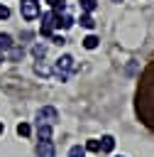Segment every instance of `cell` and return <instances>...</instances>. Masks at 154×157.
<instances>
[{
	"instance_id": "6da1fadb",
	"label": "cell",
	"mask_w": 154,
	"mask_h": 157,
	"mask_svg": "<svg viewBox=\"0 0 154 157\" xmlns=\"http://www.w3.org/2000/svg\"><path fill=\"white\" fill-rule=\"evenodd\" d=\"M134 110L139 115V120L154 130V59L149 61V66L144 69L139 86H137V96H134Z\"/></svg>"
},
{
	"instance_id": "7a4b0ae2",
	"label": "cell",
	"mask_w": 154,
	"mask_h": 157,
	"mask_svg": "<svg viewBox=\"0 0 154 157\" xmlns=\"http://www.w3.org/2000/svg\"><path fill=\"white\" fill-rule=\"evenodd\" d=\"M73 71H78V64H76V59H73L71 54H61V56L56 59L54 69H51V74L56 76V81H66Z\"/></svg>"
},
{
	"instance_id": "3957f363",
	"label": "cell",
	"mask_w": 154,
	"mask_h": 157,
	"mask_svg": "<svg viewBox=\"0 0 154 157\" xmlns=\"http://www.w3.org/2000/svg\"><path fill=\"white\" fill-rule=\"evenodd\" d=\"M37 20H42V25H39V34H42V37H51L54 29H56V15H54V10H49V12H39Z\"/></svg>"
},
{
	"instance_id": "277c9868",
	"label": "cell",
	"mask_w": 154,
	"mask_h": 157,
	"mask_svg": "<svg viewBox=\"0 0 154 157\" xmlns=\"http://www.w3.org/2000/svg\"><path fill=\"white\" fill-rule=\"evenodd\" d=\"M39 12H42L39 0H22V2H20V15H22L27 22H34V20L39 17Z\"/></svg>"
},
{
	"instance_id": "5b68a950",
	"label": "cell",
	"mask_w": 154,
	"mask_h": 157,
	"mask_svg": "<svg viewBox=\"0 0 154 157\" xmlns=\"http://www.w3.org/2000/svg\"><path fill=\"white\" fill-rule=\"evenodd\" d=\"M37 125H54L56 120H59V110L54 108V105H44V108H39L37 110Z\"/></svg>"
},
{
	"instance_id": "8992f818",
	"label": "cell",
	"mask_w": 154,
	"mask_h": 157,
	"mask_svg": "<svg viewBox=\"0 0 154 157\" xmlns=\"http://www.w3.org/2000/svg\"><path fill=\"white\" fill-rule=\"evenodd\" d=\"M37 157H56V150H54V142L51 140H39L37 147H34Z\"/></svg>"
},
{
	"instance_id": "52a82bcc",
	"label": "cell",
	"mask_w": 154,
	"mask_h": 157,
	"mask_svg": "<svg viewBox=\"0 0 154 157\" xmlns=\"http://www.w3.org/2000/svg\"><path fill=\"white\" fill-rule=\"evenodd\" d=\"M73 25H76V17H73L68 10H64V12L56 15V27H59V29H71Z\"/></svg>"
},
{
	"instance_id": "ba28073f",
	"label": "cell",
	"mask_w": 154,
	"mask_h": 157,
	"mask_svg": "<svg viewBox=\"0 0 154 157\" xmlns=\"http://www.w3.org/2000/svg\"><path fill=\"white\" fill-rule=\"evenodd\" d=\"M98 142H100V152H112L115 150V137L112 135H103Z\"/></svg>"
},
{
	"instance_id": "9c48e42d",
	"label": "cell",
	"mask_w": 154,
	"mask_h": 157,
	"mask_svg": "<svg viewBox=\"0 0 154 157\" xmlns=\"http://www.w3.org/2000/svg\"><path fill=\"white\" fill-rule=\"evenodd\" d=\"M76 22H81V27H86V29H93V27H95L93 12H81V17H78Z\"/></svg>"
},
{
	"instance_id": "30bf717a",
	"label": "cell",
	"mask_w": 154,
	"mask_h": 157,
	"mask_svg": "<svg viewBox=\"0 0 154 157\" xmlns=\"http://www.w3.org/2000/svg\"><path fill=\"white\" fill-rule=\"evenodd\" d=\"M15 44V39H12V34H7V32H0V52L5 54L10 47Z\"/></svg>"
},
{
	"instance_id": "8fae6325",
	"label": "cell",
	"mask_w": 154,
	"mask_h": 157,
	"mask_svg": "<svg viewBox=\"0 0 154 157\" xmlns=\"http://www.w3.org/2000/svg\"><path fill=\"white\" fill-rule=\"evenodd\" d=\"M32 56H34L37 61H42V59L46 56V44H42V42H37V44L32 47Z\"/></svg>"
},
{
	"instance_id": "7c38bea8",
	"label": "cell",
	"mask_w": 154,
	"mask_h": 157,
	"mask_svg": "<svg viewBox=\"0 0 154 157\" xmlns=\"http://www.w3.org/2000/svg\"><path fill=\"white\" fill-rule=\"evenodd\" d=\"M7 56H10V61H20V59L24 56V49L17 47V44H12V47L7 49Z\"/></svg>"
},
{
	"instance_id": "4fadbf2b",
	"label": "cell",
	"mask_w": 154,
	"mask_h": 157,
	"mask_svg": "<svg viewBox=\"0 0 154 157\" xmlns=\"http://www.w3.org/2000/svg\"><path fill=\"white\" fill-rule=\"evenodd\" d=\"M81 12H95L98 10V0H78Z\"/></svg>"
},
{
	"instance_id": "5bb4252c",
	"label": "cell",
	"mask_w": 154,
	"mask_h": 157,
	"mask_svg": "<svg viewBox=\"0 0 154 157\" xmlns=\"http://www.w3.org/2000/svg\"><path fill=\"white\" fill-rule=\"evenodd\" d=\"M37 137L39 140H51V125H37Z\"/></svg>"
},
{
	"instance_id": "9a60e30c",
	"label": "cell",
	"mask_w": 154,
	"mask_h": 157,
	"mask_svg": "<svg viewBox=\"0 0 154 157\" xmlns=\"http://www.w3.org/2000/svg\"><path fill=\"white\" fill-rule=\"evenodd\" d=\"M81 42H83V47H86V49H95V47L100 44V39H98L95 34H88V37H86V39H81Z\"/></svg>"
},
{
	"instance_id": "2e32d148",
	"label": "cell",
	"mask_w": 154,
	"mask_h": 157,
	"mask_svg": "<svg viewBox=\"0 0 154 157\" xmlns=\"http://www.w3.org/2000/svg\"><path fill=\"white\" fill-rule=\"evenodd\" d=\"M34 74H37V76H51V69L37 61V64H34Z\"/></svg>"
},
{
	"instance_id": "e0dca14e",
	"label": "cell",
	"mask_w": 154,
	"mask_h": 157,
	"mask_svg": "<svg viewBox=\"0 0 154 157\" xmlns=\"http://www.w3.org/2000/svg\"><path fill=\"white\" fill-rule=\"evenodd\" d=\"M17 135H20V137H29V135H32L29 123H20V125H17Z\"/></svg>"
},
{
	"instance_id": "ac0fdd59",
	"label": "cell",
	"mask_w": 154,
	"mask_h": 157,
	"mask_svg": "<svg viewBox=\"0 0 154 157\" xmlns=\"http://www.w3.org/2000/svg\"><path fill=\"white\" fill-rule=\"evenodd\" d=\"M68 157H86V147L83 145H73L68 150Z\"/></svg>"
},
{
	"instance_id": "d6986e66",
	"label": "cell",
	"mask_w": 154,
	"mask_h": 157,
	"mask_svg": "<svg viewBox=\"0 0 154 157\" xmlns=\"http://www.w3.org/2000/svg\"><path fill=\"white\" fill-rule=\"evenodd\" d=\"M83 147H86V152H100V142L98 140H88Z\"/></svg>"
},
{
	"instance_id": "ffe728a7",
	"label": "cell",
	"mask_w": 154,
	"mask_h": 157,
	"mask_svg": "<svg viewBox=\"0 0 154 157\" xmlns=\"http://www.w3.org/2000/svg\"><path fill=\"white\" fill-rule=\"evenodd\" d=\"M49 39H51L54 44H59V47H61V44H66V37H64V34H51Z\"/></svg>"
},
{
	"instance_id": "44dd1931",
	"label": "cell",
	"mask_w": 154,
	"mask_h": 157,
	"mask_svg": "<svg viewBox=\"0 0 154 157\" xmlns=\"http://www.w3.org/2000/svg\"><path fill=\"white\" fill-rule=\"evenodd\" d=\"M7 17H10V7L5 2H0V20H7Z\"/></svg>"
},
{
	"instance_id": "7402d4cb",
	"label": "cell",
	"mask_w": 154,
	"mask_h": 157,
	"mask_svg": "<svg viewBox=\"0 0 154 157\" xmlns=\"http://www.w3.org/2000/svg\"><path fill=\"white\" fill-rule=\"evenodd\" d=\"M2 61H5V54H2V52H0V64H2Z\"/></svg>"
},
{
	"instance_id": "603a6c76",
	"label": "cell",
	"mask_w": 154,
	"mask_h": 157,
	"mask_svg": "<svg viewBox=\"0 0 154 157\" xmlns=\"http://www.w3.org/2000/svg\"><path fill=\"white\" fill-rule=\"evenodd\" d=\"M2 130H5V125H2V120H0V135H2Z\"/></svg>"
},
{
	"instance_id": "cb8c5ba5",
	"label": "cell",
	"mask_w": 154,
	"mask_h": 157,
	"mask_svg": "<svg viewBox=\"0 0 154 157\" xmlns=\"http://www.w3.org/2000/svg\"><path fill=\"white\" fill-rule=\"evenodd\" d=\"M112 2H125V0H112Z\"/></svg>"
},
{
	"instance_id": "d4e9b609",
	"label": "cell",
	"mask_w": 154,
	"mask_h": 157,
	"mask_svg": "<svg viewBox=\"0 0 154 157\" xmlns=\"http://www.w3.org/2000/svg\"><path fill=\"white\" fill-rule=\"evenodd\" d=\"M115 157H125V155H115Z\"/></svg>"
}]
</instances>
